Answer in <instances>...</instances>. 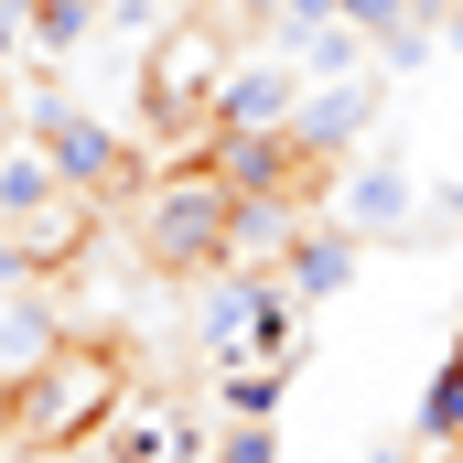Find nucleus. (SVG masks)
Instances as JSON below:
<instances>
[{"instance_id":"1","label":"nucleus","mask_w":463,"mask_h":463,"mask_svg":"<svg viewBox=\"0 0 463 463\" xmlns=\"http://www.w3.org/2000/svg\"><path fill=\"white\" fill-rule=\"evenodd\" d=\"M129 410V355L109 335H65L22 388H0V453H87Z\"/></svg>"},{"instance_id":"2","label":"nucleus","mask_w":463,"mask_h":463,"mask_svg":"<svg viewBox=\"0 0 463 463\" xmlns=\"http://www.w3.org/2000/svg\"><path fill=\"white\" fill-rule=\"evenodd\" d=\"M140 216H129V237H140V259L162 269V280H216V269H237V184L216 173V151H184V162H162L140 194H129Z\"/></svg>"},{"instance_id":"3","label":"nucleus","mask_w":463,"mask_h":463,"mask_svg":"<svg viewBox=\"0 0 463 463\" xmlns=\"http://www.w3.org/2000/svg\"><path fill=\"white\" fill-rule=\"evenodd\" d=\"M194 355L205 366H302V302L259 269H216L194 280Z\"/></svg>"},{"instance_id":"4","label":"nucleus","mask_w":463,"mask_h":463,"mask_svg":"<svg viewBox=\"0 0 463 463\" xmlns=\"http://www.w3.org/2000/svg\"><path fill=\"white\" fill-rule=\"evenodd\" d=\"M216 87H227V43H216V33L184 22V33L151 43V65H140V118L173 140V162H184L194 140L216 151Z\"/></svg>"},{"instance_id":"5","label":"nucleus","mask_w":463,"mask_h":463,"mask_svg":"<svg viewBox=\"0 0 463 463\" xmlns=\"http://www.w3.org/2000/svg\"><path fill=\"white\" fill-rule=\"evenodd\" d=\"M33 140L54 151V173H65L76 194H98V205H118V194H140V162H129V140H118L109 118L65 109V98H33Z\"/></svg>"},{"instance_id":"6","label":"nucleus","mask_w":463,"mask_h":463,"mask_svg":"<svg viewBox=\"0 0 463 463\" xmlns=\"http://www.w3.org/2000/svg\"><path fill=\"white\" fill-rule=\"evenodd\" d=\"M54 345H65L54 280H43V269H0V388H22V377H33Z\"/></svg>"},{"instance_id":"7","label":"nucleus","mask_w":463,"mask_h":463,"mask_svg":"<svg viewBox=\"0 0 463 463\" xmlns=\"http://www.w3.org/2000/svg\"><path fill=\"white\" fill-rule=\"evenodd\" d=\"M98 453L109 463H205V420H194L184 399H140V388H129V410L98 431Z\"/></svg>"},{"instance_id":"8","label":"nucleus","mask_w":463,"mask_h":463,"mask_svg":"<svg viewBox=\"0 0 463 463\" xmlns=\"http://www.w3.org/2000/svg\"><path fill=\"white\" fill-rule=\"evenodd\" d=\"M291 109H302V65H280V54L227 65V87H216V140H237V129H280Z\"/></svg>"},{"instance_id":"9","label":"nucleus","mask_w":463,"mask_h":463,"mask_svg":"<svg viewBox=\"0 0 463 463\" xmlns=\"http://www.w3.org/2000/svg\"><path fill=\"white\" fill-rule=\"evenodd\" d=\"M355 280V227H324V216H302L291 248H280V291L291 302H335Z\"/></svg>"},{"instance_id":"10","label":"nucleus","mask_w":463,"mask_h":463,"mask_svg":"<svg viewBox=\"0 0 463 463\" xmlns=\"http://www.w3.org/2000/svg\"><path fill=\"white\" fill-rule=\"evenodd\" d=\"M366 118H377V76H324V98H302V109H291V129H302V140H324V151L345 162Z\"/></svg>"},{"instance_id":"11","label":"nucleus","mask_w":463,"mask_h":463,"mask_svg":"<svg viewBox=\"0 0 463 463\" xmlns=\"http://www.w3.org/2000/svg\"><path fill=\"white\" fill-rule=\"evenodd\" d=\"M410 216H420V184H410L399 162H366L345 184V227L355 237H410Z\"/></svg>"},{"instance_id":"12","label":"nucleus","mask_w":463,"mask_h":463,"mask_svg":"<svg viewBox=\"0 0 463 463\" xmlns=\"http://www.w3.org/2000/svg\"><path fill=\"white\" fill-rule=\"evenodd\" d=\"M431 453H463V345L431 366V388H420V420H410Z\"/></svg>"},{"instance_id":"13","label":"nucleus","mask_w":463,"mask_h":463,"mask_svg":"<svg viewBox=\"0 0 463 463\" xmlns=\"http://www.w3.org/2000/svg\"><path fill=\"white\" fill-rule=\"evenodd\" d=\"M280 388H291V366H216V410L227 420H269Z\"/></svg>"},{"instance_id":"14","label":"nucleus","mask_w":463,"mask_h":463,"mask_svg":"<svg viewBox=\"0 0 463 463\" xmlns=\"http://www.w3.org/2000/svg\"><path fill=\"white\" fill-rule=\"evenodd\" d=\"M22 22H33V43H76L98 22V0H22Z\"/></svg>"},{"instance_id":"15","label":"nucleus","mask_w":463,"mask_h":463,"mask_svg":"<svg viewBox=\"0 0 463 463\" xmlns=\"http://www.w3.org/2000/svg\"><path fill=\"white\" fill-rule=\"evenodd\" d=\"M216 463H280V431H269V420H227Z\"/></svg>"},{"instance_id":"16","label":"nucleus","mask_w":463,"mask_h":463,"mask_svg":"<svg viewBox=\"0 0 463 463\" xmlns=\"http://www.w3.org/2000/svg\"><path fill=\"white\" fill-rule=\"evenodd\" d=\"M366 463H410V442H366Z\"/></svg>"},{"instance_id":"17","label":"nucleus","mask_w":463,"mask_h":463,"mask_svg":"<svg viewBox=\"0 0 463 463\" xmlns=\"http://www.w3.org/2000/svg\"><path fill=\"white\" fill-rule=\"evenodd\" d=\"M0 463H76V453H0Z\"/></svg>"},{"instance_id":"18","label":"nucleus","mask_w":463,"mask_h":463,"mask_svg":"<svg viewBox=\"0 0 463 463\" xmlns=\"http://www.w3.org/2000/svg\"><path fill=\"white\" fill-rule=\"evenodd\" d=\"M11 140H22V129H11V118H0V151H11Z\"/></svg>"},{"instance_id":"19","label":"nucleus","mask_w":463,"mask_h":463,"mask_svg":"<svg viewBox=\"0 0 463 463\" xmlns=\"http://www.w3.org/2000/svg\"><path fill=\"white\" fill-rule=\"evenodd\" d=\"M453 463H463V453H453Z\"/></svg>"}]
</instances>
